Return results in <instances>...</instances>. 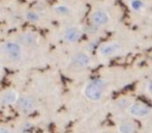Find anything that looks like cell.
<instances>
[{"label": "cell", "mask_w": 152, "mask_h": 133, "mask_svg": "<svg viewBox=\"0 0 152 133\" xmlns=\"http://www.w3.org/2000/svg\"><path fill=\"white\" fill-rule=\"evenodd\" d=\"M38 38L34 33L31 31H25V33H21L18 36V41L17 42L21 45V46H26V47H31L37 43Z\"/></svg>", "instance_id": "10"}, {"label": "cell", "mask_w": 152, "mask_h": 133, "mask_svg": "<svg viewBox=\"0 0 152 133\" xmlns=\"http://www.w3.org/2000/svg\"><path fill=\"white\" fill-rule=\"evenodd\" d=\"M19 94L15 89H7L0 95V105L1 106H10L15 105L18 101Z\"/></svg>", "instance_id": "9"}, {"label": "cell", "mask_w": 152, "mask_h": 133, "mask_svg": "<svg viewBox=\"0 0 152 133\" xmlns=\"http://www.w3.org/2000/svg\"><path fill=\"white\" fill-rule=\"evenodd\" d=\"M0 133H12V131L5 127H0Z\"/></svg>", "instance_id": "17"}, {"label": "cell", "mask_w": 152, "mask_h": 133, "mask_svg": "<svg viewBox=\"0 0 152 133\" xmlns=\"http://www.w3.org/2000/svg\"><path fill=\"white\" fill-rule=\"evenodd\" d=\"M119 133H136L137 127L132 122L123 121L118 125Z\"/></svg>", "instance_id": "11"}, {"label": "cell", "mask_w": 152, "mask_h": 133, "mask_svg": "<svg viewBox=\"0 0 152 133\" xmlns=\"http://www.w3.org/2000/svg\"><path fill=\"white\" fill-rule=\"evenodd\" d=\"M109 86V81L104 78H94L86 83L83 94L92 102H98L104 98V93Z\"/></svg>", "instance_id": "1"}, {"label": "cell", "mask_w": 152, "mask_h": 133, "mask_svg": "<svg viewBox=\"0 0 152 133\" xmlns=\"http://www.w3.org/2000/svg\"><path fill=\"white\" fill-rule=\"evenodd\" d=\"M146 91H147V93H148L149 95L152 96V78H150L148 81H147V84H146Z\"/></svg>", "instance_id": "16"}, {"label": "cell", "mask_w": 152, "mask_h": 133, "mask_svg": "<svg viewBox=\"0 0 152 133\" xmlns=\"http://www.w3.org/2000/svg\"><path fill=\"white\" fill-rule=\"evenodd\" d=\"M91 55L86 51H80L77 52L70 59V65L72 68L77 70H83V69L88 68L91 65Z\"/></svg>", "instance_id": "4"}, {"label": "cell", "mask_w": 152, "mask_h": 133, "mask_svg": "<svg viewBox=\"0 0 152 133\" xmlns=\"http://www.w3.org/2000/svg\"><path fill=\"white\" fill-rule=\"evenodd\" d=\"M1 52L8 61L18 63L23 57V46H21L17 41H10L2 45Z\"/></svg>", "instance_id": "2"}, {"label": "cell", "mask_w": 152, "mask_h": 133, "mask_svg": "<svg viewBox=\"0 0 152 133\" xmlns=\"http://www.w3.org/2000/svg\"><path fill=\"white\" fill-rule=\"evenodd\" d=\"M132 103V102L130 101V99H128V98H121V99H119L117 101L116 106H117V108L120 109V110H124V109H127Z\"/></svg>", "instance_id": "15"}, {"label": "cell", "mask_w": 152, "mask_h": 133, "mask_svg": "<svg viewBox=\"0 0 152 133\" xmlns=\"http://www.w3.org/2000/svg\"><path fill=\"white\" fill-rule=\"evenodd\" d=\"M110 14L107 12L104 8H97V10H94L91 14L90 17V21H91V25L97 27H102L104 25H107L110 22Z\"/></svg>", "instance_id": "7"}, {"label": "cell", "mask_w": 152, "mask_h": 133, "mask_svg": "<svg viewBox=\"0 0 152 133\" xmlns=\"http://www.w3.org/2000/svg\"><path fill=\"white\" fill-rule=\"evenodd\" d=\"M17 108L24 115H29L32 111H34L36 107V101L33 97L29 95H22L19 96L18 101L15 104Z\"/></svg>", "instance_id": "5"}, {"label": "cell", "mask_w": 152, "mask_h": 133, "mask_svg": "<svg viewBox=\"0 0 152 133\" xmlns=\"http://www.w3.org/2000/svg\"><path fill=\"white\" fill-rule=\"evenodd\" d=\"M25 19L30 23H37L40 20V16L35 10H28L25 13Z\"/></svg>", "instance_id": "14"}, {"label": "cell", "mask_w": 152, "mask_h": 133, "mask_svg": "<svg viewBox=\"0 0 152 133\" xmlns=\"http://www.w3.org/2000/svg\"><path fill=\"white\" fill-rule=\"evenodd\" d=\"M81 36H82V30L80 27L76 26V25H70V26L66 27L63 33L64 42L68 43V44H75V43L79 42Z\"/></svg>", "instance_id": "8"}, {"label": "cell", "mask_w": 152, "mask_h": 133, "mask_svg": "<svg viewBox=\"0 0 152 133\" xmlns=\"http://www.w3.org/2000/svg\"><path fill=\"white\" fill-rule=\"evenodd\" d=\"M128 113L134 119H144L150 115V107L142 102H132L127 108Z\"/></svg>", "instance_id": "6"}, {"label": "cell", "mask_w": 152, "mask_h": 133, "mask_svg": "<svg viewBox=\"0 0 152 133\" xmlns=\"http://www.w3.org/2000/svg\"><path fill=\"white\" fill-rule=\"evenodd\" d=\"M128 5L132 12L136 13H141L146 8V3L144 0H129Z\"/></svg>", "instance_id": "12"}, {"label": "cell", "mask_w": 152, "mask_h": 133, "mask_svg": "<svg viewBox=\"0 0 152 133\" xmlns=\"http://www.w3.org/2000/svg\"><path fill=\"white\" fill-rule=\"evenodd\" d=\"M54 12L56 13L58 16H68V15L72 14V10L69 5H66V4H57L54 6Z\"/></svg>", "instance_id": "13"}, {"label": "cell", "mask_w": 152, "mask_h": 133, "mask_svg": "<svg viewBox=\"0 0 152 133\" xmlns=\"http://www.w3.org/2000/svg\"><path fill=\"white\" fill-rule=\"evenodd\" d=\"M121 48L122 45L118 41H111V42L100 45V47L98 48V54L102 58H109V57H113L118 54L121 51Z\"/></svg>", "instance_id": "3"}]
</instances>
